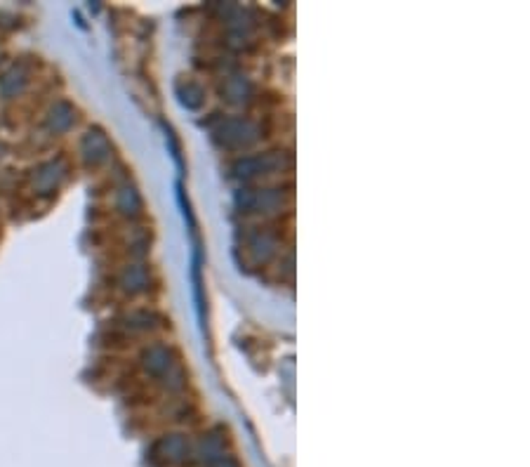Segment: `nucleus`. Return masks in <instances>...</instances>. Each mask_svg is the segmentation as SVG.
<instances>
[{"label": "nucleus", "mask_w": 530, "mask_h": 467, "mask_svg": "<svg viewBox=\"0 0 530 467\" xmlns=\"http://www.w3.org/2000/svg\"><path fill=\"white\" fill-rule=\"evenodd\" d=\"M69 107H64V104H59V109H54L52 116H49V125H52L54 130H62L66 128V125L71 123V116H69Z\"/></svg>", "instance_id": "nucleus-2"}, {"label": "nucleus", "mask_w": 530, "mask_h": 467, "mask_svg": "<svg viewBox=\"0 0 530 467\" xmlns=\"http://www.w3.org/2000/svg\"><path fill=\"white\" fill-rule=\"evenodd\" d=\"M21 85V74L19 71H10V74H5L3 78H0V90H3L5 97H12L16 90H19Z\"/></svg>", "instance_id": "nucleus-1"}]
</instances>
